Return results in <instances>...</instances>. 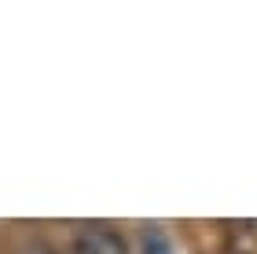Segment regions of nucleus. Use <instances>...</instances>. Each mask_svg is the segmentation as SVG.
I'll return each instance as SVG.
<instances>
[{"label": "nucleus", "mask_w": 257, "mask_h": 254, "mask_svg": "<svg viewBox=\"0 0 257 254\" xmlns=\"http://www.w3.org/2000/svg\"><path fill=\"white\" fill-rule=\"evenodd\" d=\"M15 254H59V250H55L48 239H30V243H22Z\"/></svg>", "instance_id": "7ed1b4c3"}, {"label": "nucleus", "mask_w": 257, "mask_h": 254, "mask_svg": "<svg viewBox=\"0 0 257 254\" xmlns=\"http://www.w3.org/2000/svg\"><path fill=\"white\" fill-rule=\"evenodd\" d=\"M74 254H133L128 239L107 221H85L74 228V239H70Z\"/></svg>", "instance_id": "f257e3e1"}, {"label": "nucleus", "mask_w": 257, "mask_h": 254, "mask_svg": "<svg viewBox=\"0 0 257 254\" xmlns=\"http://www.w3.org/2000/svg\"><path fill=\"white\" fill-rule=\"evenodd\" d=\"M140 254H173V243L158 232V228H147L144 232V250Z\"/></svg>", "instance_id": "f03ea898"}]
</instances>
